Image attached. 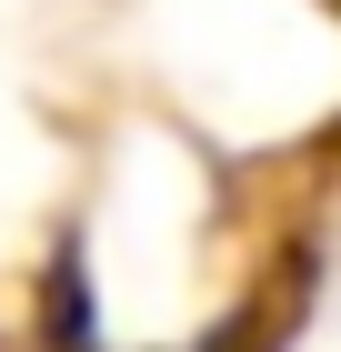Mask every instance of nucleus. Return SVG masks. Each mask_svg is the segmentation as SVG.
<instances>
[{"mask_svg":"<svg viewBox=\"0 0 341 352\" xmlns=\"http://www.w3.org/2000/svg\"><path fill=\"white\" fill-rule=\"evenodd\" d=\"M0 352H40V342H0Z\"/></svg>","mask_w":341,"mask_h":352,"instance_id":"1","label":"nucleus"}]
</instances>
